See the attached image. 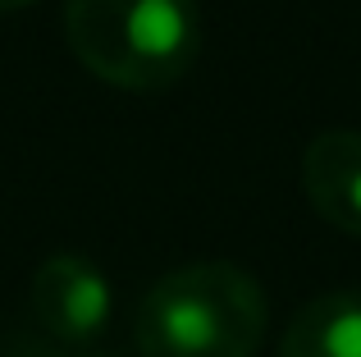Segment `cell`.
<instances>
[{"label": "cell", "instance_id": "cell-1", "mask_svg": "<svg viewBox=\"0 0 361 357\" xmlns=\"http://www.w3.org/2000/svg\"><path fill=\"white\" fill-rule=\"evenodd\" d=\"M270 303L238 261H188L142 294L133 344L142 357H256Z\"/></svg>", "mask_w": 361, "mask_h": 357}, {"label": "cell", "instance_id": "cell-2", "mask_svg": "<svg viewBox=\"0 0 361 357\" xmlns=\"http://www.w3.org/2000/svg\"><path fill=\"white\" fill-rule=\"evenodd\" d=\"M64 42L92 78L156 97L197 64L202 9L197 0H64Z\"/></svg>", "mask_w": 361, "mask_h": 357}, {"label": "cell", "instance_id": "cell-3", "mask_svg": "<svg viewBox=\"0 0 361 357\" xmlns=\"http://www.w3.org/2000/svg\"><path fill=\"white\" fill-rule=\"evenodd\" d=\"M32 321L60 344H92L110 325L115 294L106 270L82 252H51L27 284Z\"/></svg>", "mask_w": 361, "mask_h": 357}, {"label": "cell", "instance_id": "cell-4", "mask_svg": "<svg viewBox=\"0 0 361 357\" xmlns=\"http://www.w3.org/2000/svg\"><path fill=\"white\" fill-rule=\"evenodd\" d=\"M302 193L338 234L361 238V128H325L302 152Z\"/></svg>", "mask_w": 361, "mask_h": 357}, {"label": "cell", "instance_id": "cell-5", "mask_svg": "<svg viewBox=\"0 0 361 357\" xmlns=\"http://www.w3.org/2000/svg\"><path fill=\"white\" fill-rule=\"evenodd\" d=\"M279 357H361V289H329L293 312Z\"/></svg>", "mask_w": 361, "mask_h": 357}, {"label": "cell", "instance_id": "cell-6", "mask_svg": "<svg viewBox=\"0 0 361 357\" xmlns=\"http://www.w3.org/2000/svg\"><path fill=\"white\" fill-rule=\"evenodd\" d=\"M27 5H37V0H0V14H9V9H27Z\"/></svg>", "mask_w": 361, "mask_h": 357}, {"label": "cell", "instance_id": "cell-7", "mask_svg": "<svg viewBox=\"0 0 361 357\" xmlns=\"http://www.w3.org/2000/svg\"><path fill=\"white\" fill-rule=\"evenodd\" d=\"M82 357H97V353H82Z\"/></svg>", "mask_w": 361, "mask_h": 357}]
</instances>
